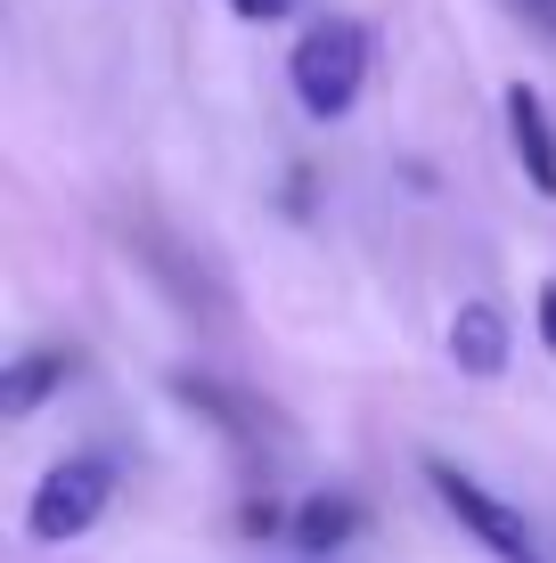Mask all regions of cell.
<instances>
[{"instance_id": "30bf717a", "label": "cell", "mask_w": 556, "mask_h": 563, "mask_svg": "<svg viewBox=\"0 0 556 563\" xmlns=\"http://www.w3.org/2000/svg\"><path fill=\"white\" fill-rule=\"evenodd\" d=\"M541 343H548V352H556V278L541 286Z\"/></svg>"}, {"instance_id": "8992f818", "label": "cell", "mask_w": 556, "mask_h": 563, "mask_svg": "<svg viewBox=\"0 0 556 563\" xmlns=\"http://www.w3.org/2000/svg\"><path fill=\"white\" fill-rule=\"evenodd\" d=\"M66 384V352H25L0 367V417H33L42 400Z\"/></svg>"}, {"instance_id": "5b68a950", "label": "cell", "mask_w": 556, "mask_h": 563, "mask_svg": "<svg viewBox=\"0 0 556 563\" xmlns=\"http://www.w3.org/2000/svg\"><path fill=\"white\" fill-rule=\"evenodd\" d=\"M450 360H458V376H500L508 367V319L491 302H458V319H450Z\"/></svg>"}, {"instance_id": "6da1fadb", "label": "cell", "mask_w": 556, "mask_h": 563, "mask_svg": "<svg viewBox=\"0 0 556 563\" xmlns=\"http://www.w3.org/2000/svg\"><path fill=\"white\" fill-rule=\"evenodd\" d=\"M286 74H295V99L312 107L319 123L352 114L360 107V82H369V25H352V16H319V25L295 42Z\"/></svg>"}, {"instance_id": "277c9868", "label": "cell", "mask_w": 556, "mask_h": 563, "mask_svg": "<svg viewBox=\"0 0 556 563\" xmlns=\"http://www.w3.org/2000/svg\"><path fill=\"white\" fill-rule=\"evenodd\" d=\"M508 140H515V164H524V180L556 205V123H548V107H541V90H532V82L508 90Z\"/></svg>"}, {"instance_id": "8fae6325", "label": "cell", "mask_w": 556, "mask_h": 563, "mask_svg": "<svg viewBox=\"0 0 556 563\" xmlns=\"http://www.w3.org/2000/svg\"><path fill=\"white\" fill-rule=\"evenodd\" d=\"M246 531H254V539L279 531V507H271V498H254V507H246Z\"/></svg>"}, {"instance_id": "3957f363", "label": "cell", "mask_w": 556, "mask_h": 563, "mask_svg": "<svg viewBox=\"0 0 556 563\" xmlns=\"http://www.w3.org/2000/svg\"><path fill=\"white\" fill-rule=\"evenodd\" d=\"M107 498H115V465L107 457H66V465L42 474V490H33V507H25V531L42 539V548H66V539H83L90 522L107 515Z\"/></svg>"}, {"instance_id": "7c38bea8", "label": "cell", "mask_w": 556, "mask_h": 563, "mask_svg": "<svg viewBox=\"0 0 556 563\" xmlns=\"http://www.w3.org/2000/svg\"><path fill=\"white\" fill-rule=\"evenodd\" d=\"M508 9H524L532 25H556V0H508Z\"/></svg>"}, {"instance_id": "52a82bcc", "label": "cell", "mask_w": 556, "mask_h": 563, "mask_svg": "<svg viewBox=\"0 0 556 563\" xmlns=\"http://www.w3.org/2000/svg\"><path fill=\"white\" fill-rule=\"evenodd\" d=\"M286 531H295V548L328 555V548H344V539L360 531V507H352L344 490H319V498H303V507H295V522H286Z\"/></svg>"}, {"instance_id": "ba28073f", "label": "cell", "mask_w": 556, "mask_h": 563, "mask_svg": "<svg viewBox=\"0 0 556 563\" xmlns=\"http://www.w3.org/2000/svg\"><path fill=\"white\" fill-rule=\"evenodd\" d=\"M181 400H188V409H205V417H221V424H254V409H246V400H229L214 376H181Z\"/></svg>"}, {"instance_id": "7a4b0ae2", "label": "cell", "mask_w": 556, "mask_h": 563, "mask_svg": "<svg viewBox=\"0 0 556 563\" xmlns=\"http://www.w3.org/2000/svg\"><path fill=\"white\" fill-rule=\"evenodd\" d=\"M426 482H434V498L458 515V531H475L500 563H548L541 555V539H532V522L508 507V498H491L483 482L467 474V465H450V457H426Z\"/></svg>"}, {"instance_id": "9c48e42d", "label": "cell", "mask_w": 556, "mask_h": 563, "mask_svg": "<svg viewBox=\"0 0 556 563\" xmlns=\"http://www.w3.org/2000/svg\"><path fill=\"white\" fill-rule=\"evenodd\" d=\"M229 9H238V16H254V25H271V16H286L295 0H229Z\"/></svg>"}]
</instances>
